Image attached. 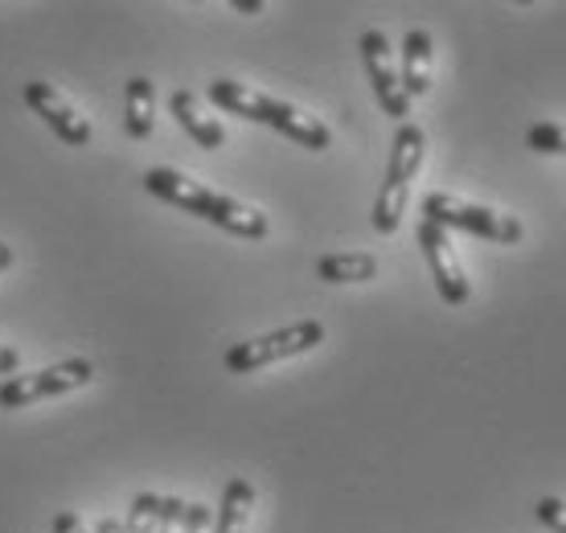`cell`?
Instances as JSON below:
<instances>
[{
  "label": "cell",
  "mask_w": 566,
  "mask_h": 533,
  "mask_svg": "<svg viewBox=\"0 0 566 533\" xmlns=\"http://www.w3.org/2000/svg\"><path fill=\"white\" fill-rule=\"evenodd\" d=\"M144 189L160 201H169V206L198 213L227 234H239V239H263L268 234V213H259L255 206H242L227 194H213V189H206L201 181L177 169H148L144 173Z\"/></svg>",
  "instance_id": "6da1fadb"
},
{
  "label": "cell",
  "mask_w": 566,
  "mask_h": 533,
  "mask_svg": "<svg viewBox=\"0 0 566 533\" xmlns=\"http://www.w3.org/2000/svg\"><path fill=\"white\" fill-rule=\"evenodd\" d=\"M210 103L230 115L251 119V124L275 127V132H283L287 140H296L300 148H312V153H325L328 144H333V132H328L316 115L300 112V107L283 103V98L263 95V91H255V86L234 83V79H218V83H210Z\"/></svg>",
  "instance_id": "7a4b0ae2"
},
{
  "label": "cell",
  "mask_w": 566,
  "mask_h": 533,
  "mask_svg": "<svg viewBox=\"0 0 566 533\" xmlns=\"http://www.w3.org/2000/svg\"><path fill=\"white\" fill-rule=\"evenodd\" d=\"M423 148L427 136L419 124H398L395 144H390V169H386L382 194L374 201V230L378 234H395L402 226V213H407V197H411V181L419 165H423Z\"/></svg>",
  "instance_id": "3957f363"
},
{
  "label": "cell",
  "mask_w": 566,
  "mask_h": 533,
  "mask_svg": "<svg viewBox=\"0 0 566 533\" xmlns=\"http://www.w3.org/2000/svg\"><path fill=\"white\" fill-rule=\"evenodd\" d=\"M423 222H436L443 230H468V234H481L489 242H501L510 247L525 234V226L513 218V213H496L489 206H472V201H460L452 194H427L423 197Z\"/></svg>",
  "instance_id": "277c9868"
},
{
  "label": "cell",
  "mask_w": 566,
  "mask_h": 533,
  "mask_svg": "<svg viewBox=\"0 0 566 533\" xmlns=\"http://www.w3.org/2000/svg\"><path fill=\"white\" fill-rule=\"evenodd\" d=\"M325 341V324L321 321H300L287 324L280 333H268V337L242 341V345H230L227 349V369L230 374H255L263 365L287 362V357H300V353L316 349Z\"/></svg>",
  "instance_id": "5b68a950"
},
{
  "label": "cell",
  "mask_w": 566,
  "mask_h": 533,
  "mask_svg": "<svg viewBox=\"0 0 566 533\" xmlns=\"http://www.w3.org/2000/svg\"><path fill=\"white\" fill-rule=\"evenodd\" d=\"M95 382V365L86 357H71V362H57L42 374H21L0 386V410H21L29 403H42V398H57V394L83 390Z\"/></svg>",
  "instance_id": "8992f818"
},
{
  "label": "cell",
  "mask_w": 566,
  "mask_h": 533,
  "mask_svg": "<svg viewBox=\"0 0 566 533\" xmlns=\"http://www.w3.org/2000/svg\"><path fill=\"white\" fill-rule=\"evenodd\" d=\"M361 62H366V74H369V86H374V95L382 103V112L398 124H407V115H411V95H407V86H402V74L395 66V54H390V42H386V33L378 29H366L361 33Z\"/></svg>",
  "instance_id": "52a82bcc"
},
{
  "label": "cell",
  "mask_w": 566,
  "mask_h": 533,
  "mask_svg": "<svg viewBox=\"0 0 566 533\" xmlns=\"http://www.w3.org/2000/svg\"><path fill=\"white\" fill-rule=\"evenodd\" d=\"M419 247H423V259H427V266H431V275H436V288H439V295H443V304H452V309L468 304L472 283H468L464 266L455 259V247H452V239H448V230L436 222H423L419 226Z\"/></svg>",
  "instance_id": "ba28073f"
},
{
  "label": "cell",
  "mask_w": 566,
  "mask_h": 533,
  "mask_svg": "<svg viewBox=\"0 0 566 533\" xmlns=\"http://www.w3.org/2000/svg\"><path fill=\"white\" fill-rule=\"evenodd\" d=\"M25 103L42 115L45 124H50V132H54L62 144H71V148H86V144H91V124H86V115L74 112L71 103L57 95L50 83H29Z\"/></svg>",
  "instance_id": "9c48e42d"
},
{
  "label": "cell",
  "mask_w": 566,
  "mask_h": 533,
  "mask_svg": "<svg viewBox=\"0 0 566 533\" xmlns=\"http://www.w3.org/2000/svg\"><path fill=\"white\" fill-rule=\"evenodd\" d=\"M436 79V42L427 29H411L407 42H402V86L407 95H427Z\"/></svg>",
  "instance_id": "30bf717a"
},
{
  "label": "cell",
  "mask_w": 566,
  "mask_h": 533,
  "mask_svg": "<svg viewBox=\"0 0 566 533\" xmlns=\"http://www.w3.org/2000/svg\"><path fill=\"white\" fill-rule=\"evenodd\" d=\"M169 112L177 115V124L193 136V140L201 144V148H222L227 144V127L218 124L213 115H206V107H201V98L193 95V91H172L169 98Z\"/></svg>",
  "instance_id": "8fae6325"
},
{
  "label": "cell",
  "mask_w": 566,
  "mask_h": 533,
  "mask_svg": "<svg viewBox=\"0 0 566 533\" xmlns=\"http://www.w3.org/2000/svg\"><path fill=\"white\" fill-rule=\"evenodd\" d=\"M156 124V91L148 79H132L128 98H124V127L132 140H148Z\"/></svg>",
  "instance_id": "7c38bea8"
},
{
  "label": "cell",
  "mask_w": 566,
  "mask_h": 533,
  "mask_svg": "<svg viewBox=\"0 0 566 533\" xmlns=\"http://www.w3.org/2000/svg\"><path fill=\"white\" fill-rule=\"evenodd\" d=\"M251 509H255V489H251V480L234 477L227 484V492H222V505H218V525H213V533H247Z\"/></svg>",
  "instance_id": "4fadbf2b"
},
{
  "label": "cell",
  "mask_w": 566,
  "mask_h": 533,
  "mask_svg": "<svg viewBox=\"0 0 566 533\" xmlns=\"http://www.w3.org/2000/svg\"><path fill=\"white\" fill-rule=\"evenodd\" d=\"M316 275L325 283H369L378 275V259L366 251H354V254H325L321 263H316Z\"/></svg>",
  "instance_id": "5bb4252c"
},
{
  "label": "cell",
  "mask_w": 566,
  "mask_h": 533,
  "mask_svg": "<svg viewBox=\"0 0 566 533\" xmlns=\"http://www.w3.org/2000/svg\"><path fill=\"white\" fill-rule=\"evenodd\" d=\"M160 509H165V497L140 492L128 509V525H124V533H156L160 530Z\"/></svg>",
  "instance_id": "9a60e30c"
},
{
  "label": "cell",
  "mask_w": 566,
  "mask_h": 533,
  "mask_svg": "<svg viewBox=\"0 0 566 533\" xmlns=\"http://www.w3.org/2000/svg\"><path fill=\"white\" fill-rule=\"evenodd\" d=\"M525 144H530L534 153L566 156V124H534L525 132Z\"/></svg>",
  "instance_id": "2e32d148"
},
{
  "label": "cell",
  "mask_w": 566,
  "mask_h": 533,
  "mask_svg": "<svg viewBox=\"0 0 566 533\" xmlns=\"http://www.w3.org/2000/svg\"><path fill=\"white\" fill-rule=\"evenodd\" d=\"M534 513H538V521L546 525V530L566 533V501H558V497H542L538 505H534Z\"/></svg>",
  "instance_id": "e0dca14e"
},
{
  "label": "cell",
  "mask_w": 566,
  "mask_h": 533,
  "mask_svg": "<svg viewBox=\"0 0 566 533\" xmlns=\"http://www.w3.org/2000/svg\"><path fill=\"white\" fill-rule=\"evenodd\" d=\"M181 533H210V509H206V505H185Z\"/></svg>",
  "instance_id": "ac0fdd59"
},
{
  "label": "cell",
  "mask_w": 566,
  "mask_h": 533,
  "mask_svg": "<svg viewBox=\"0 0 566 533\" xmlns=\"http://www.w3.org/2000/svg\"><path fill=\"white\" fill-rule=\"evenodd\" d=\"M54 533H86V525H83V518H78V513H57Z\"/></svg>",
  "instance_id": "d6986e66"
},
{
  "label": "cell",
  "mask_w": 566,
  "mask_h": 533,
  "mask_svg": "<svg viewBox=\"0 0 566 533\" xmlns=\"http://www.w3.org/2000/svg\"><path fill=\"white\" fill-rule=\"evenodd\" d=\"M17 365H21L17 349H9V345H0V374H17Z\"/></svg>",
  "instance_id": "ffe728a7"
},
{
  "label": "cell",
  "mask_w": 566,
  "mask_h": 533,
  "mask_svg": "<svg viewBox=\"0 0 566 533\" xmlns=\"http://www.w3.org/2000/svg\"><path fill=\"white\" fill-rule=\"evenodd\" d=\"M239 13H263V0H234Z\"/></svg>",
  "instance_id": "44dd1931"
},
{
  "label": "cell",
  "mask_w": 566,
  "mask_h": 533,
  "mask_svg": "<svg viewBox=\"0 0 566 533\" xmlns=\"http://www.w3.org/2000/svg\"><path fill=\"white\" fill-rule=\"evenodd\" d=\"M95 533H124V525H119L115 518H103L99 525H95Z\"/></svg>",
  "instance_id": "7402d4cb"
},
{
  "label": "cell",
  "mask_w": 566,
  "mask_h": 533,
  "mask_svg": "<svg viewBox=\"0 0 566 533\" xmlns=\"http://www.w3.org/2000/svg\"><path fill=\"white\" fill-rule=\"evenodd\" d=\"M9 263H13V247H4V242H0V271H4Z\"/></svg>",
  "instance_id": "603a6c76"
}]
</instances>
